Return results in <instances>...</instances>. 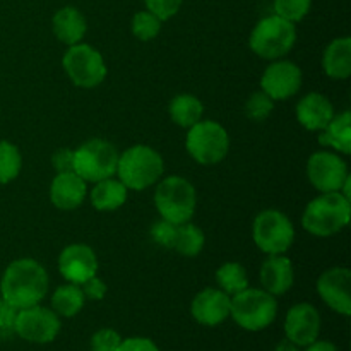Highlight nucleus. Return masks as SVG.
Listing matches in <instances>:
<instances>
[{
    "label": "nucleus",
    "instance_id": "f257e3e1",
    "mask_svg": "<svg viewBox=\"0 0 351 351\" xmlns=\"http://www.w3.org/2000/svg\"><path fill=\"white\" fill-rule=\"evenodd\" d=\"M48 274L40 263L23 257L7 266L0 280V295L21 311L41 304L48 293Z\"/></svg>",
    "mask_w": 351,
    "mask_h": 351
},
{
    "label": "nucleus",
    "instance_id": "f03ea898",
    "mask_svg": "<svg viewBox=\"0 0 351 351\" xmlns=\"http://www.w3.org/2000/svg\"><path fill=\"white\" fill-rule=\"evenodd\" d=\"M351 202L341 192H326L311 201L302 215V225L311 235L331 237L348 226Z\"/></svg>",
    "mask_w": 351,
    "mask_h": 351
},
{
    "label": "nucleus",
    "instance_id": "7ed1b4c3",
    "mask_svg": "<svg viewBox=\"0 0 351 351\" xmlns=\"http://www.w3.org/2000/svg\"><path fill=\"white\" fill-rule=\"evenodd\" d=\"M165 163L161 154L146 144H136L119 156V180L129 191H144L161 178Z\"/></svg>",
    "mask_w": 351,
    "mask_h": 351
},
{
    "label": "nucleus",
    "instance_id": "20e7f679",
    "mask_svg": "<svg viewBox=\"0 0 351 351\" xmlns=\"http://www.w3.org/2000/svg\"><path fill=\"white\" fill-rule=\"evenodd\" d=\"M278 315L276 298L266 290L245 288L232 297L230 317L242 329L250 332L269 328Z\"/></svg>",
    "mask_w": 351,
    "mask_h": 351
},
{
    "label": "nucleus",
    "instance_id": "39448f33",
    "mask_svg": "<svg viewBox=\"0 0 351 351\" xmlns=\"http://www.w3.org/2000/svg\"><path fill=\"white\" fill-rule=\"evenodd\" d=\"M154 206L161 218L173 225L191 221L197 206L194 185L178 175L163 178L154 191Z\"/></svg>",
    "mask_w": 351,
    "mask_h": 351
},
{
    "label": "nucleus",
    "instance_id": "423d86ee",
    "mask_svg": "<svg viewBox=\"0 0 351 351\" xmlns=\"http://www.w3.org/2000/svg\"><path fill=\"white\" fill-rule=\"evenodd\" d=\"M297 41V27L283 17L267 16L256 24L249 38L250 50L266 60L283 58Z\"/></svg>",
    "mask_w": 351,
    "mask_h": 351
},
{
    "label": "nucleus",
    "instance_id": "0eeeda50",
    "mask_svg": "<svg viewBox=\"0 0 351 351\" xmlns=\"http://www.w3.org/2000/svg\"><path fill=\"white\" fill-rule=\"evenodd\" d=\"M119 156L110 141L89 139L74 151V171L82 180L96 184L117 175Z\"/></svg>",
    "mask_w": 351,
    "mask_h": 351
},
{
    "label": "nucleus",
    "instance_id": "6e6552de",
    "mask_svg": "<svg viewBox=\"0 0 351 351\" xmlns=\"http://www.w3.org/2000/svg\"><path fill=\"white\" fill-rule=\"evenodd\" d=\"M185 147L199 165H218L228 154V132L221 123L201 120L189 129Z\"/></svg>",
    "mask_w": 351,
    "mask_h": 351
},
{
    "label": "nucleus",
    "instance_id": "1a4fd4ad",
    "mask_svg": "<svg viewBox=\"0 0 351 351\" xmlns=\"http://www.w3.org/2000/svg\"><path fill=\"white\" fill-rule=\"evenodd\" d=\"M252 239L267 256H280L291 247L295 240L293 223L278 209H266L254 219Z\"/></svg>",
    "mask_w": 351,
    "mask_h": 351
},
{
    "label": "nucleus",
    "instance_id": "9d476101",
    "mask_svg": "<svg viewBox=\"0 0 351 351\" xmlns=\"http://www.w3.org/2000/svg\"><path fill=\"white\" fill-rule=\"evenodd\" d=\"M62 65H64L69 79L79 88H96L106 77V65L103 55L91 45L75 43L69 47L62 58Z\"/></svg>",
    "mask_w": 351,
    "mask_h": 351
},
{
    "label": "nucleus",
    "instance_id": "9b49d317",
    "mask_svg": "<svg viewBox=\"0 0 351 351\" xmlns=\"http://www.w3.org/2000/svg\"><path fill=\"white\" fill-rule=\"evenodd\" d=\"M60 328V317L51 308L41 307L38 304L17 312L14 332L27 343L47 345L57 338Z\"/></svg>",
    "mask_w": 351,
    "mask_h": 351
},
{
    "label": "nucleus",
    "instance_id": "f8f14e48",
    "mask_svg": "<svg viewBox=\"0 0 351 351\" xmlns=\"http://www.w3.org/2000/svg\"><path fill=\"white\" fill-rule=\"evenodd\" d=\"M348 175L345 160L336 153L319 151L312 154L307 161L308 180L321 194L341 191Z\"/></svg>",
    "mask_w": 351,
    "mask_h": 351
},
{
    "label": "nucleus",
    "instance_id": "ddd939ff",
    "mask_svg": "<svg viewBox=\"0 0 351 351\" xmlns=\"http://www.w3.org/2000/svg\"><path fill=\"white\" fill-rule=\"evenodd\" d=\"M302 88V71L290 60H280L269 65L261 77V89L274 101L288 99Z\"/></svg>",
    "mask_w": 351,
    "mask_h": 351
},
{
    "label": "nucleus",
    "instance_id": "4468645a",
    "mask_svg": "<svg viewBox=\"0 0 351 351\" xmlns=\"http://www.w3.org/2000/svg\"><path fill=\"white\" fill-rule=\"evenodd\" d=\"M317 293L329 308L348 317L351 314V271L331 267L317 280Z\"/></svg>",
    "mask_w": 351,
    "mask_h": 351
},
{
    "label": "nucleus",
    "instance_id": "2eb2a0df",
    "mask_svg": "<svg viewBox=\"0 0 351 351\" xmlns=\"http://www.w3.org/2000/svg\"><path fill=\"white\" fill-rule=\"evenodd\" d=\"M321 314L314 305L302 302L288 311L285 319V338L297 346H308L321 335Z\"/></svg>",
    "mask_w": 351,
    "mask_h": 351
},
{
    "label": "nucleus",
    "instance_id": "dca6fc26",
    "mask_svg": "<svg viewBox=\"0 0 351 351\" xmlns=\"http://www.w3.org/2000/svg\"><path fill=\"white\" fill-rule=\"evenodd\" d=\"M58 271L67 283L82 285L98 271L95 250L86 243H71L58 256Z\"/></svg>",
    "mask_w": 351,
    "mask_h": 351
},
{
    "label": "nucleus",
    "instance_id": "f3484780",
    "mask_svg": "<svg viewBox=\"0 0 351 351\" xmlns=\"http://www.w3.org/2000/svg\"><path fill=\"white\" fill-rule=\"evenodd\" d=\"M232 297L219 288H204L194 297L191 305L195 322L208 328H216L230 317Z\"/></svg>",
    "mask_w": 351,
    "mask_h": 351
},
{
    "label": "nucleus",
    "instance_id": "a211bd4d",
    "mask_svg": "<svg viewBox=\"0 0 351 351\" xmlns=\"http://www.w3.org/2000/svg\"><path fill=\"white\" fill-rule=\"evenodd\" d=\"M88 182L82 180L75 171L57 173L50 185V201L62 211H72L84 202L88 195Z\"/></svg>",
    "mask_w": 351,
    "mask_h": 351
},
{
    "label": "nucleus",
    "instance_id": "6ab92c4d",
    "mask_svg": "<svg viewBox=\"0 0 351 351\" xmlns=\"http://www.w3.org/2000/svg\"><path fill=\"white\" fill-rule=\"evenodd\" d=\"M335 117V106L321 93H308L298 101L297 120L312 132H321Z\"/></svg>",
    "mask_w": 351,
    "mask_h": 351
},
{
    "label": "nucleus",
    "instance_id": "aec40b11",
    "mask_svg": "<svg viewBox=\"0 0 351 351\" xmlns=\"http://www.w3.org/2000/svg\"><path fill=\"white\" fill-rule=\"evenodd\" d=\"M293 264L283 254L271 256L264 261L263 267H261V283H263V290H266L267 293H271L273 297L285 295L293 287Z\"/></svg>",
    "mask_w": 351,
    "mask_h": 351
},
{
    "label": "nucleus",
    "instance_id": "412c9836",
    "mask_svg": "<svg viewBox=\"0 0 351 351\" xmlns=\"http://www.w3.org/2000/svg\"><path fill=\"white\" fill-rule=\"evenodd\" d=\"M51 27H53V33L58 41L72 47L75 43H81L86 29H88V23L81 10L67 5L55 12L53 19H51Z\"/></svg>",
    "mask_w": 351,
    "mask_h": 351
},
{
    "label": "nucleus",
    "instance_id": "4be33fe9",
    "mask_svg": "<svg viewBox=\"0 0 351 351\" xmlns=\"http://www.w3.org/2000/svg\"><path fill=\"white\" fill-rule=\"evenodd\" d=\"M322 69L331 79H346L351 74V38H336L328 45L322 57Z\"/></svg>",
    "mask_w": 351,
    "mask_h": 351
},
{
    "label": "nucleus",
    "instance_id": "5701e85b",
    "mask_svg": "<svg viewBox=\"0 0 351 351\" xmlns=\"http://www.w3.org/2000/svg\"><path fill=\"white\" fill-rule=\"evenodd\" d=\"M319 144L324 147H332L341 154L351 153V113L341 112L331 119V122L319 134Z\"/></svg>",
    "mask_w": 351,
    "mask_h": 351
},
{
    "label": "nucleus",
    "instance_id": "b1692460",
    "mask_svg": "<svg viewBox=\"0 0 351 351\" xmlns=\"http://www.w3.org/2000/svg\"><path fill=\"white\" fill-rule=\"evenodd\" d=\"M129 189L119 178H105L91 189V204L98 211H115L127 201Z\"/></svg>",
    "mask_w": 351,
    "mask_h": 351
},
{
    "label": "nucleus",
    "instance_id": "393cba45",
    "mask_svg": "<svg viewBox=\"0 0 351 351\" xmlns=\"http://www.w3.org/2000/svg\"><path fill=\"white\" fill-rule=\"evenodd\" d=\"M171 120L177 125L184 127V129H191L197 122L202 120V113H204V105L201 99L189 93H182V95L175 96L168 106Z\"/></svg>",
    "mask_w": 351,
    "mask_h": 351
},
{
    "label": "nucleus",
    "instance_id": "a878e982",
    "mask_svg": "<svg viewBox=\"0 0 351 351\" xmlns=\"http://www.w3.org/2000/svg\"><path fill=\"white\" fill-rule=\"evenodd\" d=\"M86 297L82 293L81 287L74 283H67L58 287L51 295V311L58 317L71 319L77 315L84 307Z\"/></svg>",
    "mask_w": 351,
    "mask_h": 351
},
{
    "label": "nucleus",
    "instance_id": "bb28decb",
    "mask_svg": "<svg viewBox=\"0 0 351 351\" xmlns=\"http://www.w3.org/2000/svg\"><path fill=\"white\" fill-rule=\"evenodd\" d=\"M216 283L219 285V290L233 297V295L249 288V276H247V271L242 264L225 263L216 271Z\"/></svg>",
    "mask_w": 351,
    "mask_h": 351
},
{
    "label": "nucleus",
    "instance_id": "cd10ccee",
    "mask_svg": "<svg viewBox=\"0 0 351 351\" xmlns=\"http://www.w3.org/2000/svg\"><path fill=\"white\" fill-rule=\"evenodd\" d=\"M206 237L199 226H195L194 223L187 221L178 225L177 228V239H175L173 249L178 254L185 257H195L201 254V250L204 249Z\"/></svg>",
    "mask_w": 351,
    "mask_h": 351
},
{
    "label": "nucleus",
    "instance_id": "c85d7f7f",
    "mask_svg": "<svg viewBox=\"0 0 351 351\" xmlns=\"http://www.w3.org/2000/svg\"><path fill=\"white\" fill-rule=\"evenodd\" d=\"M21 167H23V158L16 144L0 141V185L9 184L17 178Z\"/></svg>",
    "mask_w": 351,
    "mask_h": 351
},
{
    "label": "nucleus",
    "instance_id": "c756f323",
    "mask_svg": "<svg viewBox=\"0 0 351 351\" xmlns=\"http://www.w3.org/2000/svg\"><path fill=\"white\" fill-rule=\"evenodd\" d=\"M163 21L149 10H141L132 17V33L137 40L151 41L160 34Z\"/></svg>",
    "mask_w": 351,
    "mask_h": 351
},
{
    "label": "nucleus",
    "instance_id": "7c9ffc66",
    "mask_svg": "<svg viewBox=\"0 0 351 351\" xmlns=\"http://www.w3.org/2000/svg\"><path fill=\"white\" fill-rule=\"evenodd\" d=\"M312 0H274V14L297 24L311 12Z\"/></svg>",
    "mask_w": 351,
    "mask_h": 351
},
{
    "label": "nucleus",
    "instance_id": "2f4dec72",
    "mask_svg": "<svg viewBox=\"0 0 351 351\" xmlns=\"http://www.w3.org/2000/svg\"><path fill=\"white\" fill-rule=\"evenodd\" d=\"M273 110L274 99H271L263 89L252 93L245 103V115L249 117L250 120H254V122H263V120H266Z\"/></svg>",
    "mask_w": 351,
    "mask_h": 351
},
{
    "label": "nucleus",
    "instance_id": "473e14b6",
    "mask_svg": "<svg viewBox=\"0 0 351 351\" xmlns=\"http://www.w3.org/2000/svg\"><path fill=\"white\" fill-rule=\"evenodd\" d=\"M120 343H122V336L115 329L103 328L93 335L91 351H117Z\"/></svg>",
    "mask_w": 351,
    "mask_h": 351
},
{
    "label": "nucleus",
    "instance_id": "72a5a7b5",
    "mask_svg": "<svg viewBox=\"0 0 351 351\" xmlns=\"http://www.w3.org/2000/svg\"><path fill=\"white\" fill-rule=\"evenodd\" d=\"M177 228L178 225H173V223L161 218V221L154 223L153 228H151V237H153L154 243H158V245L173 249L175 239H177Z\"/></svg>",
    "mask_w": 351,
    "mask_h": 351
},
{
    "label": "nucleus",
    "instance_id": "f704fd0d",
    "mask_svg": "<svg viewBox=\"0 0 351 351\" xmlns=\"http://www.w3.org/2000/svg\"><path fill=\"white\" fill-rule=\"evenodd\" d=\"M146 9L160 17L161 21H168L180 10L182 0H144Z\"/></svg>",
    "mask_w": 351,
    "mask_h": 351
},
{
    "label": "nucleus",
    "instance_id": "c9c22d12",
    "mask_svg": "<svg viewBox=\"0 0 351 351\" xmlns=\"http://www.w3.org/2000/svg\"><path fill=\"white\" fill-rule=\"evenodd\" d=\"M82 290V293H84L86 298H89V300H101V298H105L106 295V285L105 281L99 280L98 276H93L89 278L88 281H84L82 285H79Z\"/></svg>",
    "mask_w": 351,
    "mask_h": 351
},
{
    "label": "nucleus",
    "instance_id": "e433bc0d",
    "mask_svg": "<svg viewBox=\"0 0 351 351\" xmlns=\"http://www.w3.org/2000/svg\"><path fill=\"white\" fill-rule=\"evenodd\" d=\"M51 165L57 170V173L74 171V151L67 149V147L55 151L53 156H51Z\"/></svg>",
    "mask_w": 351,
    "mask_h": 351
},
{
    "label": "nucleus",
    "instance_id": "4c0bfd02",
    "mask_svg": "<svg viewBox=\"0 0 351 351\" xmlns=\"http://www.w3.org/2000/svg\"><path fill=\"white\" fill-rule=\"evenodd\" d=\"M117 351H160V348H158V345L153 339L136 336V338L122 339Z\"/></svg>",
    "mask_w": 351,
    "mask_h": 351
},
{
    "label": "nucleus",
    "instance_id": "58836bf2",
    "mask_svg": "<svg viewBox=\"0 0 351 351\" xmlns=\"http://www.w3.org/2000/svg\"><path fill=\"white\" fill-rule=\"evenodd\" d=\"M17 312L19 311L14 305H10L9 302L0 297V331H14Z\"/></svg>",
    "mask_w": 351,
    "mask_h": 351
},
{
    "label": "nucleus",
    "instance_id": "ea45409f",
    "mask_svg": "<svg viewBox=\"0 0 351 351\" xmlns=\"http://www.w3.org/2000/svg\"><path fill=\"white\" fill-rule=\"evenodd\" d=\"M305 351H338L335 343L324 341V339H315L314 343H311L308 346H305Z\"/></svg>",
    "mask_w": 351,
    "mask_h": 351
},
{
    "label": "nucleus",
    "instance_id": "a19ab883",
    "mask_svg": "<svg viewBox=\"0 0 351 351\" xmlns=\"http://www.w3.org/2000/svg\"><path fill=\"white\" fill-rule=\"evenodd\" d=\"M273 351H300V346H297L295 343H291L290 339L285 338V339H281L276 346H274Z\"/></svg>",
    "mask_w": 351,
    "mask_h": 351
}]
</instances>
